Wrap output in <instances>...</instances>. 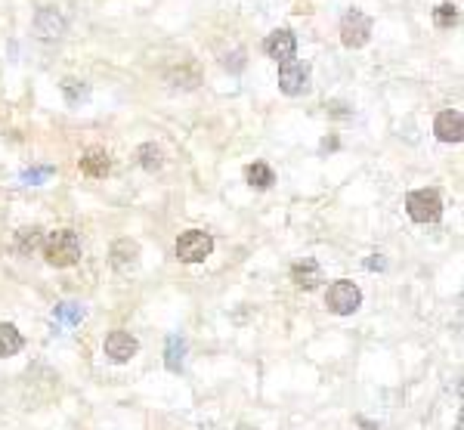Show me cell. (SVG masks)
<instances>
[{"mask_svg":"<svg viewBox=\"0 0 464 430\" xmlns=\"http://www.w3.org/2000/svg\"><path fill=\"white\" fill-rule=\"evenodd\" d=\"M19 350H22V334L15 331V325L0 322V359L15 356Z\"/></svg>","mask_w":464,"mask_h":430,"instance_id":"17","label":"cell"},{"mask_svg":"<svg viewBox=\"0 0 464 430\" xmlns=\"http://www.w3.org/2000/svg\"><path fill=\"white\" fill-rule=\"evenodd\" d=\"M325 303H328L331 312H337V316H350V312L359 310L362 303V291L356 288L353 282H347V279H340L328 288V297H325Z\"/></svg>","mask_w":464,"mask_h":430,"instance_id":"5","label":"cell"},{"mask_svg":"<svg viewBox=\"0 0 464 430\" xmlns=\"http://www.w3.org/2000/svg\"><path fill=\"white\" fill-rule=\"evenodd\" d=\"M458 10H455L452 4H439L437 10H433V22H437L439 28H452V25H458Z\"/></svg>","mask_w":464,"mask_h":430,"instance_id":"20","label":"cell"},{"mask_svg":"<svg viewBox=\"0 0 464 430\" xmlns=\"http://www.w3.org/2000/svg\"><path fill=\"white\" fill-rule=\"evenodd\" d=\"M238 430H257V427H247V424H242V427H238Z\"/></svg>","mask_w":464,"mask_h":430,"instance_id":"24","label":"cell"},{"mask_svg":"<svg viewBox=\"0 0 464 430\" xmlns=\"http://www.w3.org/2000/svg\"><path fill=\"white\" fill-rule=\"evenodd\" d=\"M371 37V19L362 10H347L344 19H340V44L347 50H359L366 46Z\"/></svg>","mask_w":464,"mask_h":430,"instance_id":"3","label":"cell"},{"mask_svg":"<svg viewBox=\"0 0 464 430\" xmlns=\"http://www.w3.org/2000/svg\"><path fill=\"white\" fill-rule=\"evenodd\" d=\"M44 254L50 267H72L81 260V239L72 229H56L44 241Z\"/></svg>","mask_w":464,"mask_h":430,"instance_id":"1","label":"cell"},{"mask_svg":"<svg viewBox=\"0 0 464 430\" xmlns=\"http://www.w3.org/2000/svg\"><path fill=\"white\" fill-rule=\"evenodd\" d=\"M433 134L443 139V143H461V139H464V118H461V112H455V108L439 112L437 121H433Z\"/></svg>","mask_w":464,"mask_h":430,"instance_id":"9","label":"cell"},{"mask_svg":"<svg viewBox=\"0 0 464 430\" xmlns=\"http://www.w3.org/2000/svg\"><path fill=\"white\" fill-rule=\"evenodd\" d=\"M62 93H65V99L68 103H81V99H87V84L84 81H75V77H65V81H62Z\"/></svg>","mask_w":464,"mask_h":430,"instance_id":"21","label":"cell"},{"mask_svg":"<svg viewBox=\"0 0 464 430\" xmlns=\"http://www.w3.org/2000/svg\"><path fill=\"white\" fill-rule=\"evenodd\" d=\"M84 303H77V301H65V303H59L56 310H53V319H56V325H62V328H72V325H77L84 319Z\"/></svg>","mask_w":464,"mask_h":430,"instance_id":"15","label":"cell"},{"mask_svg":"<svg viewBox=\"0 0 464 430\" xmlns=\"http://www.w3.org/2000/svg\"><path fill=\"white\" fill-rule=\"evenodd\" d=\"M183 356H186L183 338L170 334V338H167V350H165V365H167V372H180V369H183Z\"/></svg>","mask_w":464,"mask_h":430,"instance_id":"18","label":"cell"},{"mask_svg":"<svg viewBox=\"0 0 464 430\" xmlns=\"http://www.w3.org/2000/svg\"><path fill=\"white\" fill-rule=\"evenodd\" d=\"M406 210L415 223H437L443 217V198H439L433 189H418L408 192L406 198Z\"/></svg>","mask_w":464,"mask_h":430,"instance_id":"2","label":"cell"},{"mask_svg":"<svg viewBox=\"0 0 464 430\" xmlns=\"http://www.w3.org/2000/svg\"><path fill=\"white\" fill-rule=\"evenodd\" d=\"M139 263V245L134 239H118L112 245V267L118 272H134Z\"/></svg>","mask_w":464,"mask_h":430,"instance_id":"10","label":"cell"},{"mask_svg":"<svg viewBox=\"0 0 464 430\" xmlns=\"http://www.w3.org/2000/svg\"><path fill=\"white\" fill-rule=\"evenodd\" d=\"M46 177H53V167H34V170H25V174H22V179H25L28 186H37V183H44Z\"/></svg>","mask_w":464,"mask_h":430,"instance_id":"22","label":"cell"},{"mask_svg":"<svg viewBox=\"0 0 464 430\" xmlns=\"http://www.w3.org/2000/svg\"><path fill=\"white\" fill-rule=\"evenodd\" d=\"M214 251V239L201 229H189L176 239V257L183 263H201L205 257H211Z\"/></svg>","mask_w":464,"mask_h":430,"instance_id":"4","label":"cell"},{"mask_svg":"<svg viewBox=\"0 0 464 430\" xmlns=\"http://www.w3.org/2000/svg\"><path fill=\"white\" fill-rule=\"evenodd\" d=\"M366 270H384V257L381 254H371L366 260Z\"/></svg>","mask_w":464,"mask_h":430,"instance_id":"23","label":"cell"},{"mask_svg":"<svg viewBox=\"0 0 464 430\" xmlns=\"http://www.w3.org/2000/svg\"><path fill=\"white\" fill-rule=\"evenodd\" d=\"M34 31H37V37H44V41H53V37H59L62 31H65V19L59 15L56 6H44V10L34 15Z\"/></svg>","mask_w":464,"mask_h":430,"instance_id":"11","label":"cell"},{"mask_svg":"<svg viewBox=\"0 0 464 430\" xmlns=\"http://www.w3.org/2000/svg\"><path fill=\"white\" fill-rule=\"evenodd\" d=\"M291 279L297 282L300 288H316L322 282V270H319V263L313 260V257H304L300 263H294V270H291Z\"/></svg>","mask_w":464,"mask_h":430,"instance_id":"12","label":"cell"},{"mask_svg":"<svg viewBox=\"0 0 464 430\" xmlns=\"http://www.w3.org/2000/svg\"><path fill=\"white\" fill-rule=\"evenodd\" d=\"M263 50H266L269 59L288 62V59H294V53H297V41H294V34L288 28H278V31H273V34H266Z\"/></svg>","mask_w":464,"mask_h":430,"instance_id":"7","label":"cell"},{"mask_svg":"<svg viewBox=\"0 0 464 430\" xmlns=\"http://www.w3.org/2000/svg\"><path fill=\"white\" fill-rule=\"evenodd\" d=\"M139 164H143L146 170H158L161 164H165V155H161L158 146L146 143V146H139Z\"/></svg>","mask_w":464,"mask_h":430,"instance_id":"19","label":"cell"},{"mask_svg":"<svg viewBox=\"0 0 464 430\" xmlns=\"http://www.w3.org/2000/svg\"><path fill=\"white\" fill-rule=\"evenodd\" d=\"M41 245H44V232L37 229V226H25V229H19V232H15V241H13L15 251L25 254V257L34 254Z\"/></svg>","mask_w":464,"mask_h":430,"instance_id":"14","label":"cell"},{"mask_svg":"<svg viewBox=\"0 0 464 430\" xmlns=\"http://www.w3.org/2000/svg\"><path fill=\"white\" fill-rule=\"evenodd\" d=\"M136 350H139V343L130 331H112L105 338V356L112 362H130L136 356Z\"/></svg>","mask_w":464,"mask_h":430,"instance_id":"8","label":"cell"},{"mask_svg":"<svg viewBox=\"0 0 464 430\" xmlns=\"http://www.w3.org/2000/svg\"><path fill=\"white\" fill-rule=\"evenodd\" d=\"M108 167H112V161H108V155L103 152V148H87L81 158V170L87 177H105Z\"/></svg>","mask_w":464,"mask_h":430,"instance_id":"13","label":"cell"},{"mask_svg":"<svg viewBox=\"0 0 464 430\" xmlns=\"http://www.w3.org/2000/svg\"><path fill=\"white\" fill-rule=\"evenodd\" d=\"M278 87L288 96H304L309 90V68L297 59H288V62H278Z\"/></svg>","mask_w":464,"mask_h":430,"instance_id":"6","label":"cell"},{"mask_svg":"<svg viewBox=\"0 0 464 430\" xmlns=\"http://www.w3.org/2000/svg\"><path fill=\"white\" fill-rule=\"evenodd\" d=\"M245 177H247V183H251L254 189H269V186L276 183L273 167H269V164H263V161H254L251 167L245 170Z\"/></svg>","mask_w":464,"mask_h":430,"instance_id":"16","label":"cell"}]
</instances>
